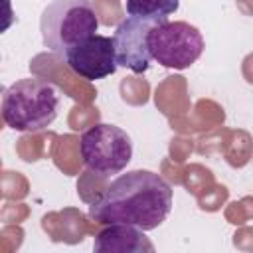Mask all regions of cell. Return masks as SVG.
<instances>
[{"label":"cell","mask_w":253,"mask_h":253,"mask_svg":"<svg viewBox=\"0 0 253 253\" xmlns=\"http://www.w3.org/2000/svg\"><path fill=\"white\" fill-rule=\"evenodd\" d=\"M150 57L168 69H186L204 51L202 32L188 22L154 24L148 32Z\"/></svg>","instance_id":"obj_5"},{"label":"cell","mask_w":253,"mask_h":253,"mask_svg":"<svg viewBox=\"0 0 253 253\" xmlns=\"http://www.w3.org/2000/svg\"><path fill=\"white\" fill-rule=\"evenodd\" d=\"M79 150L87 170L99 178H111L121 174L130 162L132 140L123 128L99 123L81 134Z\"/></svg>","instance_id":"obj_4"},{"label":"cell","mask_w":253,"mask_h":253,"mask_svg":"<svg viewBox=\"0 0 253 253\" xmlns=\"http://www.w3.org/2000/svg\"><path fill=\"white\" fill-rule=\"evenodd\" d=\"M59 99V89L43 77L18 79L2 95V119L20 132L45 130L57 119Z\"/></svg>","instance_id":"obj_2"},{"label":"cell","mask_w":253,"mask_h":253,"mask_svg":"<svg viewBox=\"0 0 253 253\" xmlns=\"http://www.w3.org/2000/svg\"><path fill=\"white\" fill-rule=\"evenodd\" d=\"M14 22H16V16H14L12 0H0V34L8 32Z\"/></svg>","instance_id":"obj_10"},{"label":"cell","mask_w":253,"mask_h":253,"mask_svg":"<svg viewBox=\"0 0 253 253\" xmlns=\"http://www.w3.org/2000/svg\"><path fill=\"white\" fill-rule=\"evenodd\" d=\"M63 59L75 75H79L87 81L105 79V77L113 75L119 67L117 59H115V49H113L111 38L99 36V34H93L87 40H83L81 43L73 45L63 55Z\"/></svg>","instance_id":"obj_6"},{"label":"cell","mask_w":253,"mask_h":253,"mask_svg":"<svg viewBox=\"0 0 253 253\" xmlns=\"http://www.w3.org/2000/svg\"><path fill=\"white\" fill-rule=\"evenodd\" d=\"M152 24L138 20V18H125L111 42H113V49H115V59L117 65H123L126 69H130L132 73H144L150 67V51H148V32H150Z\"/></svg>","instance_id":"obj_7"},{"label":"cell","mask_w":253,"mask_h":253,"mask_svg":"<svg viewBox=\"0 0 253 253\" xmlns=\"http://www.w3.org/2000/svg\"><path fill=\"white\" fill-rule=\"evenodd\" d=\"M97 253H150L154 251L152 241L142 229L126 223H107L93 243Z\"/></svg>","instance_id":"obj_8"},{"label":"cell","mask_w":253,"mask_h":253,"mask_svg":"<svg viewBox=\"0 0 253 253\" xmlns=\"http://www.w3.org/2000/svg\"><path fill=\"white\" fill-rule=\"evenodd\" d=\"M97 30L99 18L91 0H53L40 18L43 45L61 59L73 45L97 34Z\"/></svg>","instance_id":"obj_3"},{"label":"cell","mask_w":253,"mask_h":253,"mask_svg":"<svg viewBox=\"0 0 253 253\" xmlns=\"http://www.w3.org/2000/svg\"><path fill=\"white\" fill-rule=\"evenodd\" d=\"M180 6V0H126L125 8L130 18L144 20L148 24H162Z\"/></svg>","instance_id":"obj_9"},{"label":"cell","mask_w":253,"mask_h":253,"mask_svg":"<svg viewBox=\"0 0 253 253\" xmlns=\"http://www.w3.org/2000/svg\"><path fill=\"white\" fill-rule=\"evenodd\" d=\"M172 210V188L156 172L132 170L117 176L89 206L99 223H126L152 231L166 221Z\"/></svg>","instance_id":"obj_1"}]
</instances>
